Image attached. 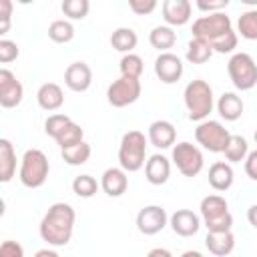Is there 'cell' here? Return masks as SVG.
Wrapping results in <instances>:
<instances>
[{
	"mask_svg": "<svg viewBox=\"0 0 257 257\" xmlns=\"http://www.w3.org/2000/svg\"><path fill=\"white\" fill-rule=\"evenodd\" d=\"M193 38H201L211 44L213 52L229 54L237 48V34L231 26V18L225 12H213L199 16L193 22Z\"/></svg>",
	"mask_w": 257,
	"mask_h": 257,
	"instance_id": "1",
	"label": "cell"
},
{
	"mask_svg": "<svg viewBox=\"0 0 257 257\" xmlns=\"http://www.w3.org/2000/svg\"><path fill=\"white\" fill-rule=\"evenodd\" d=\"M76 213L68 203H52L40 221V237L52 247H64L74 233Z\"/></svg>",
	"mask_w": 257,
	"mask_h": 257,
	"instance_id": "2",
	"label": "cell"
},
{
	"mask_svg": "<svg viewBox=\"0 0 257 257\" xmlns=\"http://www.w3.org/2000/svg\"><path fill=\"white\" fill-rule=\"evenodd\" d=\"M183 100H185L189 118H191V120H197V122L207 120V116L211 114V110H213V106H215L213 88L209 86L207 80H201V78H195V80H191V82L185 86Z\"/></svg>",
	"mask_w": 257,
	"mask_h": 257,
	"instance_id": "3",
	"label": "cell"
},
{
	"mask_svg": "<svg viewBox=\"0 0 257 257\" xmlns=\"http://www.w3.org/2000/svg\"><path fill=\"white\" fill-rule=\"evenodd\" d=\"M147 157V137L141 131H128L120 139L118 147V165L126 173H137L145 167Z\"/></svg>",
	"mask_w": 257,
	"mask_h": 257,
	"instance_id": "4",
	"label": "cell"
},
{
	"mask_svg": "<svg viewBox=\"0 0 257 257\" xmlns=\"http://www.w3.org/2000/svg\"><path fill=\"white\" fill-rule=\"evenodd\" d=\"M48 173H50V163L40 149H28L22 155L18 177L24 187H28V189L42 187L48 179Z\"/></svg>",
	"mask_w": 257,
	"mask_h": 257,
	"instance_id": "5",
	"label": "cell"
},
{
	"mask_svg": "<svg viewBox=\"0 0 257 257\" xmlns=\"http://www.w3.org/2000/svg\"><path fill=\"white\" fill-rule=\"evenodd\" d=\"M201 217L205 221L207 231L219 233V231H231L233 227V215L229 213V205L221 195H207L201 201Z\"/></svg>",
	"mask_w": 257,
	"mask_h": 257,
	"instance_id": "6",
	"label": "cell"
},
{
	"mask_svg": "<svg viewBox=\"0 0 257 257\" xmlns=\"http://www.w3.org/2000/svg\"><path fill=\"white\" fill-rule=\"evenodd\" d=\"M227 72L233 86L239 90H251L257 84V64L247 52H235L227 62Z\"/></svg>",
	"mask_w": 257,
	"mask_h": 257,
	"instance_id": "7",
	"label": "cell"
},
{
	"mask_svg": "<svg viewBox=\"0 0 257 257\" xmlns=\"http://www.w3.org/2000/svg\"><path fill=\"white\" fill-rule=\"evenodd\" d=\"M171 159H173L175 167L179 169V173L183 177H197L203 171V165H205L201 149L195 147L193 143H187V141H181L173 147Z\"/></svg>",
	"mask_w": 257,
	"mask_h": 257,
	"instance_id": "8",
	"label": "cell"
},
{
	"mask_svg": "<svg viewBox=\"0 0 257 257\" xmlns=\"http://www.w3.org/2000/svg\"><path fill=\"white\" fill-rule=\"evenodd\" d=\"M195 139L203 149L211 153H223L231 139V133L219 120H203L195 128Z\"/></svg>",
	"mask_w": 257,
	"mask_h": 257,
	"instance_id": "9",
	"label": "cell"
},
{
	"mask_svg": "<svg viewBox=\"0 0 257 257\" xmlns=\"http://www.w3.org/2000/svg\"><path fill=\"white\" fill-rule=\"evenodd\" d=\"M139 96H141V80H135V78L120 76V78L112 80V84H108V88H106V100L114 108L128 106V104L137 102Z\"/></svg>",
	"mask_w": 257,
	"mask_h": 257,
	"instance_id": "10",
	"label": "cell"
},
{
	"mask_svg": "<svg viewBox=\"0 0 257 257\" xmlns=\"http://www.w3.org/2000/svg\"><path fill=\"white\" fill-rule=\"evenodd\" d=\"M169 223L167 211L161 205H147L137 213V229L143 235H157Z\"/></svg>",
	"mask_w": 257,
	"mask_h": 257,
	"instance_id": "11",
	"label": "cell"
},
{
	"mask_svg": "<svg viewBox=\"0 0 257 257\" xmlns=\"http://www.w3.org/2000/svg\"><path fill=\"white\" fill-rule=\"evenodd\" d=\"M24 86L22 82L10 72L8 68L0 70V106L2 108H14L22 102Z\"/></svg>",
	"mask_w": 257,
	"mask_h": 257,
	"instance_id": "12",
	"label": "cell"
},
{
	"mask_svg": "<svg viewBox=\"0 0 257 257\" xmlns=\"http://www.w3.org/2000/svg\"><path fill=\"white\" fill-rule=\"evenodd\" d=\"M183 60L173 52H161L155 60V74L161 82L173 84L183 76Z\"/></svg>",
	"mask_w": 257,
	"mask_h": 257,
	"instance_id": "13",
	"label": "cell"
},
{
	"mask_svg": "<svg viewBox=\"0 0 257 257\" xmlns=\"http://www.w3.org/2000/svg\"><path fill=\"white\" fill-rule=\"evenodd\" d=\"M64 84L74 90V92H84L90 88L92 84V70L86 62L78 60V62H72L68 64V68L64 70Z\"/></svg>",
	"mask_w": 257,
	"mask_h": 257,
	"instance_id": "14",
	"label": "cell"
},
{
	"mask_svg": "<svg viewBox=\"0 0 257 257\" xmlns=\"http://www.w3.org/2000/svg\"><path fill=\"white\" fill-rule=\"evenodd\" d=\"M169 225H171V229H173L175 235H179V237H191V235H195L201 229V219L191 209H177L169 217Z\"/></svg>",
	"mask_w": 257,
	"mask_h": 257,
	"instance_id": "15",
	"label": "cell"
},
{
	"mask_svg": "<svg viewBox=\"0 0 257 257\" xmlns=\"http://www.w3.org/2000/svg\"><path fill=\"white\" fill-rule=\"evenodd\" d=\"M163 18L167 26H185L191 20V2L189 0H165L163 2Z\"/></svg>",
	"mask_w": 257,
	"mask_h": 257,
	"instance_id": "16",
	"label": "cell"
},
{
	"mask_svg": "<svg viewBox=\"0 0 257 257\" xmlns=\"http://www.w3.org/2000/svg\"><path fill=\"white\" fill-rule=\"evenodd\" d=\"M177 139V131L175 124L169 120H155L149 124V143L157 149H169L175 145Z\"/></svg>",
	"mask_w": 257,
	"mask_h": 257,
	"instance_id": "17",
	"label": "cell"
},
{
	"mask_svg": "<svg viewBox=\"0 0 257 257\" xmlns=\"http://www.w3.org/2000/svg\"><path fill=\"white\" fill-rule=\"evenodd\" d=\"M145 177L151 185H165L171 177V161L165 155H151L145 163Z\"/></svg>",
	"mask_w": 257,
	"mask_h": 257,
	"instance_id": "18",
	"label": "cell"
},
{
	"mask_svg": "<svg viewBox=\"0 0 257 257\" xmlns=\"http://www.w3.org/2000/svg\"><path fill=\"white\" fill-rule=\"evenodd\" d=\"M100 187L108 197H120L128 187L126 171L120 167H110L100 177Z\"/></svg>",
	"mask_w": 257,
	"mask_h": 257,
	"instance_id": "19",
	"label": "cell"
},
{
	"mask_svg": "<svg viewBox=\"0 0 257 257\" xmlns=\"http://www.w3.org/2000/svg\"><path fill=\"white\" fill-rule=\"evenodd\" d=\"M36 100L42 110L52 112L64 104V92L56 82H44V84H40V88L36 92Z\"/></svg>",
	"mask_w": 257,
	"mask_h": 257,
	"instance_id": "20",
	"label": "cell"
},
{
	"mask_svg": "<svg viewBox=\"0 0 257 257\" xmlns=\"http://www.w3.org/2000/svg\"><path fill=\"white\" fill-rule=\"evenodd\" d=\"M243 108H245L243 98L239 94H235V92H223L219 96V100H217V112H219V116L225 118V120H229V122L241 118Z\"/></svg>",
	"mask_w": 257,
	"mask_h": 257,
	"instance_id": "21",
	"label": "cell"
},
{
	"mask_svg": "<svg viewBox=\"0 0 257 257\" xmlns=\"http://www.w3.org/2000/svg\"><path fill=\"white\" fill-rule=\"evenodd\" d=\"M205 245L211 255L215 257H225L235 249V235L231 231H219V233H207Z\"/></svg>",
	"mask_w": 257,
	"mask_h": 257,
	"instance_id": "22",
	"label": "cell"
},
{
	"mask_svg": "<svg viewBox=\"0 0 257 257\" xmlns=\"http://www.w3.org/2000/svg\"><path fill=\"white\" fill-rule=\"evenodd\" d=\"M233 169L229 163H223V161H217L211 165L209 169V185L215 189V191H227L231 189L233 185Z\"/></svg>",
	"mask_w": 257,
	"mask_h": 257,
	"instance_id": "23",
	"label": "cell"
},
{
	"mask_svg": "<svg viewBox=\"0 0 257 257\" xmlns=\"http://www.w3.org/2000/svg\"><path fill=\"white\" fill-rule=\"evenodd\" d=\"M16 173V153L8 139H0V181L8 183Z\"/></svg>",
	"mask_w": 257,
	"mask_h": 257,
	"instance_id": "24",
	"label": "cell"
},
{
	"mask_svg": "<svg viewBox=\"0 0 257 257\" xmlns=\"http://www.w3.org/2000/svg\"><path fill=\"white\" fill-rule=\"evenodd\" d=\"M137 42H139L137 32L126 26H120L110 34V46L122 54H131L133 48H137Z\"/></svg>",
	"mask_w": 257,
	"mask_h": 257,
	"instance_id": "25",
	"label": "cell"
},
{
	"mask_svg": "<svg viewBox=\"0 0 257 257\" xmlns=\"http://www.w3.org/2000/svg\"><path fill=\"white\" fill-rule=\"evenodd\" d=\"M149 42H151V46L153 48H157V50H161V52H167L169 48H173L175 46V42H177V32L171 28V26H155L153 30H151V34H149Z\"/></svg>",
	"mask_w": 257,
	"mask_h": 257,
	"instance_id": "26",
	"label": "cell"
},
{
	"mask_svg": "<svg viewBox=\"0 0 257 257\" xmlns=\"http://www.w3.org/2000/svg\"><path fill=\"white\" fill-rule=\"evenodd\" d=\"M211 56H213V48H211L209 42H205V40H201V38H191V40H189L185 58H187L191 64H205Z\"/></svg>",
	"mask_w": 257,
	"mask_h": 257,
	"instance_id": "27",
	"label": "cell"
},
{
	"mask_svg": "<svg viewBox=\"0 0 257 257\" xmlns=\"http://www.w3.org/2000/svg\"><path fill=\"white\" fill-rule=\"evenodd\" d=\"M223 155H225V159L229 163H241L249 155V145H247V141L241 135H231V139H229Z\"/></svg>",
	"mask_w": 257,
	"mask_h": 257,
	"instance_id": "28",
	"label": "cell"
},
{
	"mask_svg": "<svg viewBox=\"0 0 257 257\" xmlns=\"http://www.w3.org/2000/svg\"><path fill=\"white\" fill-rule=\"evenodd\" d=\"M48 38L52 42H58V44H66L74 38V26L70 20H64V18H58L54 22H50L48 26Z\"/></svg>",
	"mask_w": 257,
	"mask_h": 257,
	"instance_id": "29",
	"label": "cell"
},
{
	"mask_svg": "<svg viewBox=\"0 0 257 257\" xmlns=\"http://www.w3.org/2000/svg\"><path fill=\"white\" fill-rule=\"evenodd\" d=\"M90 153H92V149H90V145H88L86 141H82V143H78V145H72V147L60 151L64 163H68V165H72V167L84 165V163L90 159Z\"/></svg>",
	"mask_w": 257,
	"mask_h": 257,
	"instance_id": "30",
	"label": "cell"
},
{
	"mask_svg": "<svg viewBox=\"0 0 257 257\" xmlns=\"http://www.w3.org/2000/svg\"><path fill=\"white\" fill-rule=\"evenodd\" d=\"M237 32L245 40H257V8L245 10L237 20Z\"/></svg>",
	"mask_w": 257,
	"mask_h": 257,
	"instance_id": "31",
	"label": "cell"
},
{
	"mask_svg": "<svg viewBox=\"0 0 257 257\" xmlns=\"http://www.w3.org/2000/svg\"><path fill=\"white\" fill-rule=\"evenodd\" d=\"M118 68H120V76L139 80L141 74H143V70H145V64H143V58L139 54L131 52V54H122Z\"/></svg>",
	"mask_w": 257,
	"mask_h": 257,
	"instance_id": "32",
	"label": "cell"
},
{
	"mask_svg": "<svg viewBox=\"0 0 257 257\" xmlns=\"http://www.w3.org/2000/svg\"><path fill=\"white\" fill-rule=\"evenodd\" d=\"M82 141H84V131H82V126L76 124L74 120H72V122L62 131V135L56 139L60 151H62V149H68V147H72V145H78V143H82Z\"/></svg>",
	"mask_w": 257,
	"mask_h": 257,
	"instance_id": "33",
	"label": "cell"
},
{
	"mask_svg": "<svg viewBox=\"0 0 257 257\" xmlns=\"http://www.w3.org/2000/svg\"><path fill=\"white\" fill-rule=\"evenodd\" d=\"M72 191H74V195H78L82 199H90L98 191V183L90 175H78L72 181Z\"/></svg>",
	"mask_w": 257,
	"mask_h": 257,
	"instance_id": "34",
	"label": "cell"
},
{
	"mask_svg": "<svg viewBox=\"0 0 257 257\" xmlns=\"http://www.w3.org/2000/svg\"><path fill=\"white\" fill-rule=\"evenodd\" d=\"M70 122H72V118H70V116H66V114H62V112L50 114V116L44 120V133L56 141V139L62 135V131H64Z\"/></svg>",
	"mask_w": 257,
	"mask_h": 257,
	"instance_id": "35",
	"label": "cell"
},
{
	"mask_svg": "<svg viewBox=\"0 0 257 257\" xmlns=\"http://www.w3.org/2000/svg\"><path fill=\"white\" fill-rule=\"evenodd\" d=\"M60 8H62L64 16H68L70 20H82V18H86V14L90 10V2L88 0H64Z\"/></svg>",
	"mask_w": 257,
	"mask_h": 257,
	"instance_id": "36",
	"label": "cell"
},
{
	"mask_svg": "<svg viewBox=\"0 0 257 257\" xmlns=\"http://www.w3.org/2000/svg\"><path fill=\"white\" fill-rule=\"evenodd\" d=\"M18 54H20V48H18L16 42H12L8 38H2L0 40V62L2 64H8V62L16 60Z\"/></svg>",
	"mask_w": 257,
	"mask_h": 257,
	"instance_id": "37",
	"label": "cell"
},
{
	"mask_svg": "<svg viewBox=\"0 0 257 257\" xmlns=\"http://www.w3.org/2000/svg\"><path fill=\"white\" fill-rule=\"evenodd\" d=\"M128 8L139 16H147L157 8V2L155 0H128Z\"/></svg>",
	"mask_w": 257,
	"mask_h": 257,
	"instance_id": "38",
	"label": "cell"
},
{
	"mask_svg": "<svg viewBox=\"0 0 257 257\" xmlns=\"http://www.w3.org/2000/svg\"><path fill=\"white\" fill-rule=\"evenodd\" d=\"M10 16H12V2L10 0H0V34L8 32Z\"/></svg>",
	"mask_w": 257,
	"mask_h": 257,
	"instance_id": "39",
	"label": "cell"
},
{
	"mask_svg": "<svg viewBox=\"0 0 257 257\" xmlns=\"http://www.w3.org/2000/svg\"><path fill=\"white\" fill-rule=\"evenodd\" d=\"M227 6H229V0H215V2H211V0H197V8L203 10V12H209V14L223 12Z\"/></svg>",
	"mask_w": 257,
	"mask_h": 257,
	"instance_id": "40",
	"label": "cell"
},
{
	"mask_svg": "<svg viewBox=\"0 0 257 257\" xmlns=\"http://www.w3.org/2000/svg\"><path fill=\"white\" fill-rule=\"evenodd\" d=\"M0 257H24V249L18 241H4L0 245Z\"/></svg>",
	"mask_w": 257,
	"mask_h": 257,
	"instance_id": "41",
	"label": "cell"
},
{
	"mask_svg": "<svg viewBox=\"0 0 257 257\" xmlns=\"http://www.w3.org/2000/svg\"><path fill=\"white\" fill-rule=\"evenodd\" d=\"M245 173L249 179L257 181V151H251L245 159Z\"/></svg>",
	"mask_w": 257,
	"mask_h": 257,
	"instance_id": "42",
	"label": "cell"
},
{
	"mask_svg": "<svg viewBox=\"0 0 257 257\" xmlns=\"http://www.w3.org/2000/svg\"><path fill=\"white\" fill-rule=\"evenodd\" d=\"M147 257H173V253L169 249H163V247H155L147 253Z\"/></svg>",
	"mask_w": 257,
	"mask_h": 257,
	"instance_id": "43",
	"label": "cell"
},
{
	"mask_svg": "<svg viewBox=\"0 0 257 257\" xmlns=\"http://www.w3.org/2000/svg\"><path fill=\"white\" fill-rule=\"evenodd\" d=\"M247 221H249L251 227L257 229V205H251V207L247 209Z\"/></svg>",
	"mask_w": 257,
	"mask_h": 257,
	"instance_id": "44",
	"label": "cell"
},
{
	"mask_svg": "<svg viewBox=\"0 0 257 257\" xmlns=\"http://www.w3.org/2000/svg\"><path fill=\"white\" fill-rule=\"evenodd\" d=\"M34 257H60V255L54 249H40V251L34 253Z\"/></svg>",
	"mask_w": 257,
	"mask_h": 257,
	"instance_id": "45",
	"label": "cell"
},
{
	"mask_svg": "<svg viewBox=\"0 0 257 257\" xmlns=\"http://www.w3.org/2000/svg\"><path fill=\"white\" fill-rule=\"evenodd\" d=\"M181 257H203V253H199V251H193V249H189V251H185Z\"/></svg>",
	"mask_w": 257,
	"mask_h": 257,
	"instance_id": "46",
	"label": "cell"
},
{
	"mask_svg": "<svg viewBox=\"0 0 257 257\" xmlns=\"http://www.w3.org/2000/svg\"><path fill=\"white\" fill-rule=\"evenodd\" d=\"M255 143H257V131H255Z\"/></svg>",
	"mask_w": 257,
	"mask_h": 257,
	"instance_id": "47",
	"label": "cell"
}]
</instances>
